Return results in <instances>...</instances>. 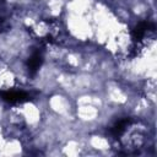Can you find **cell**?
<instances>
[{
    "label": "cell",
    "mask_w": 157,
    "mask_h": 157,
    "mask_svg": "<svg viewBox=\"0 0 157 157\" xmlns=\"http://www.w3.org/2000/svg\"><path fill=\"white\" fill-rule=\"evenodd\" d=\"M129 123H130V119H123V120H119L118 123H115V124L113 125V128L110 129L112 135L115 136V137L120 136V135L125 131V128H126V125H128Z\"/></svg>",
    "instance_id": "obj_4"
},
{
    "label": "cell",
    "mask_w": 157,
    "mask_h": 157,
    "mask_svg": "<svg viewBox=\"0 0 157 157\" xmlns=\"http://www.w3.org/2000/svg\"><path fill=\"white\" fill-rule=\"evenodd\" d=\"M43 63V56L39 52H34L27 60V67L31 74H34Z\"/></svg>",
    "instance_id": "obj_2"
},
{
    "label": "cell",
    "mask_w": 157,
    "mask_h": 157,
    "mask_svg": "<svg viewBox=\"0 0 157 157\" xmlns=\"http://www.w3.org/2000/svg\"><path fill=\"white\" fill-rule=\"evenodd\" d=\"M150 27L153 28V25L150 23V22H140V23L135 27V29L132 31V37H134V39H135V40H141V38L145 36L146 31H147Z\"/></svg>",
    "instance_id": "obj_3"
},
{
    "label": "cell",
    "mask_w": 157,
    "mask_h": 157,
    "mask_svg": "<svg viewBox=\"0 0 157 157\" xmlns=\"http://www.w3.org/2000/svg\"><path fill=\"white\" fill-rule=\"evenodd\" d=\"M1 97L5 102L7 103H22L28 99V94L22 92V91H7V92H2Z\"/></svg>",
    "instance_id": "obj_1"
}]
</instances>
